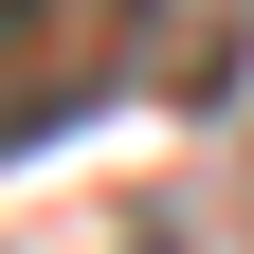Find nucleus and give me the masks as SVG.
<instances>
[{
  "mask_svg": "<svg viewBox=\"0 0 254 254\" xmlns=\"http://www.w3.org/2000/svg\"><path fill=\"white\" fill-rule=\"evenodd\" d=\"M145 18H164V0H0V164L109 109V91L145 73Z\"/></svg>",
  "mask_w": 254,
  "mask_h": 254,
  "instance_id": "nucleus-1",
  "label": "nucleus"
}]
</instances>
